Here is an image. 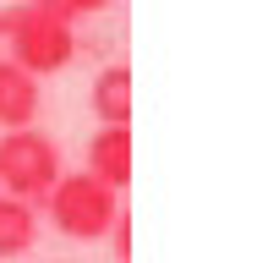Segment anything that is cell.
I'll return each mask as SVG.
<instances>
[{"mask_svg": "<svg viewBox=\"0 0 257 263\" xmlns=\"http://www.w3.org/2000/svg\"><path fill=\"white\" fill-rule=\"evenodd\" d=\"M49 6H55V11H61V16H71V22H77V16H93V11H110L115 0H49Z\"/></svg>", "mask_w": 257, "mask_h": 263, "instance_id": "obj_8", "label": "cell"}, {"mask_svg": "<svg viewBox=\"0 0 257 263\" xmlns=\"http://www.w3.org/2000/svg\"><path fill=\"white\" fill-rule=\"evenodd\" d=\"M61 181V148L38 126H16L0 137V192L22 203H44L49 186Z\"/></svg>", "mask_w": 257, "mask_h": 263, "instance_id": "obj_2", "label": "cell"}, {"mask_svg": "<svg viewBox=\"0 0 257 263\" xmlns=\"http://www.w3.org/2000/svg\"><path fill=\"white\" fill-rule=\"evenodd\" d=\"M110 241H115V263H126V258H131V219H126V214H115Z\"/></svg>", "mask_w": 257, "mask_h": 263, "instance_id": "obj_9", "label": "cell"}, {"mask_svg": "<svg viewBox=\"0 0 257 263\" xmlns=\"http://www.w3.org/2000/svg\"><path fill=\"white\" fill-rule=\"evenodd\" d=\"M38 241V209L0 192V258H22Z\"/></svg>", "mask_w": 257, "mask_h": 263, "instance_id": "obj_7", "label": "cell"}, {"mask_svg": "<svg viewBox=\"0 0 257 263\" xmlns=\"http://www.w3.org/2000/svg\"><path fill=\"white\" fill-rule=\"evenodd\" d=\"M44 209H49V225L61 230V236H71V241H98V236H110L121 203H115V192L104 181H93L88 170H77V176L61 170V181H55L49 197H44Z\"/></svg>", "mask_w": 257, "mask_h": 263, "instance_id": "obj_3", "label": "cell"}, {"mask_svg": "<svg viewBox=\"0 0 257 263\" xmlns=\"http://www.w3.org/2000/svg\"><path fill=\"white\" fill-rule=\"evenodd\" d=\"M0 33H6V44H11V61L33 77H55L71 66L77 55V22L61 16L49 0H22L11 11L0 16Z\"/></svg>", "mask_w": 257, "mask_h": 263, "instance_id": "obj_1", "label": "cell"}, {"mask_svg": "<svg viewBox=\"0 0 257 263\" xmlns=\"http://www.w3.org/2000/svg\"><path fill=\"white\" fill-rule=\"evenodd\" d=\"M38 121V77L22 71L16 61H0V126H33Z\"/></svg>", "mask_w": 257, "mask_h": 263, "instance_id": "obj_5", "label": "cell"}, {"mask_svg": "<svg viewBox=\"0 0 257 263\" xmlns=\"http://www.w3.org/2000/svg\"><path fill=\"white\" fill-rule=\"evenodd\" d=\"M93 115H98V126H131V71L121 61L104 66L93 77Z\"/></svg>", "mask_w": 257, "mask_h": 263, "instance_id": "obj_6", "label": "cell"}, {"mask_svg": "<svg viewBox=\"0 0 257 263\" xmlns=\"http://www.w3.org/2000/svg\"><path fill=\"white\" fill-rule=\"evenodd\" d=\"M88 176L121 192L131 181V126H98L88 143Z\"/></svg>", "mask_w": 257, "mask_h": 263, "instance_id": "obj_4", "label": "cell"}]
</instances>
